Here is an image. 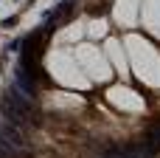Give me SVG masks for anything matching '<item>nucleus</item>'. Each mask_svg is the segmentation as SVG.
I'll return each instance as SVG.
<instances>
[{"label":"nucleus","instance_id":"nucleus-1","mask_svg":"<svg viewBox=\"0 0 160 158\" xmlns=\"http://www.w3.org/2000/svg\"><path fill=\"white\" fill-rule=\"evenodd\" d=\"M0 113H3V119L6 122H14V124H22V127H28L37 116V110H34V102H31V96L28 93H22L17 85H8L3 93H0Z\"/></svg>","mask_w":160,"mask_h":158}]
</instances>
